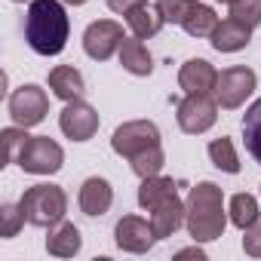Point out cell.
Masks as SVG:
<instances>
[{"label":"cell","instance_id":"obj_3","mask_svg":"<svg viewBox=\"0 0 261 261\" xmlns=\"http://www.w3.org/2000/svg\"><path fill=\"white\" fill-rule=\"evenodd\" d=\"M28 224L34 227H56L59 221H65V212H68V194L65 188L59 185H49V181H40V185H31L22 200H19Z\"/></svg>","mask_w":261,"mask_h":261},{"label":"cell","instance_id":"obj_17","mask_svg":"<svg viewBox=\"0 0 261 261\" xmlns=\"http://www.w3.org/2000/svg\"><path fill=\"white\" fill-rule=\"evenodd\" d=\"M83 240H80V230L77 224L71 221H59L56 227H49V237H46V252L53 258H74L80 252Z\"/></svg>","mask_w":261,"mask_h":261},{"label":"cell","instance_id":"obj_14","mask_svg":"<svg viewBox=\"0 0 261 261\" xmlns=\"http://www.w3.org/2000/svg\"><path fill=\"white\" fill-rule=\"evenodd\" d=\"M215 80H218V71L206 59H188L178 71V86L185 89V95L188 92H212Z\"/></svg>","mask_w":261,"mask_h":261},{"label":"cell","instance_id":"obj_35","mask_svg":"<svg viewBox=\"0 0 261 261\" xmlns=\"http://www.w3.org/2000/svg\"><path fill=\"white\" fill-rule=\"evenodd\" d=\"M13 4H31V0H13Z\"/></svg>","mask_w":261,"mask_h":261},{"label":"cell","instance_id":"obj_33","mask_svg":"<svg viewBox=\"0 0 261 261\" xmlns=\"http://www.w3.org/2000/svg\"><path fill=\"white\" fill-rule=\"evenodd\" d=\"M65 4H71V7H83L86 0H65Z\"/></svg>","mask_w":261,"mask_h":261},{"label":"cell","instance_id":"obj_20","mask_svg":"<svg viewBox=\"0 0 261 261\" xmlns=\"http://www.w3.org/2000/svg\"><path fill=\"white\" fill-rule=\"evenodd\" d=\"M178 194V185L172 181V178H166V175H151V178H142V188H139V206L145 209V212H151V209H157L163 200H169V197H175Z\"/></svg>","mask_w":261,"mask_h":261},{"label":"cell","instance_id":"obj_34","mask_svg":"<svg viewBox=\"0 0 261 261\" xmlns=\"http://www.w3.org/2000/svg\"><path fill=\"white\" fill-rule=\"evenodd\" d=\"M218 4H227V7H230V4H237V0H218Z\"/></svg>","mask_w":261,"mask_h":261},{"label":"cell","instance_id":"obj_11","mask_svg":"<svg viewBox=\"0 0 261 261\" xmlns=\"http://www.w3.org/2000/svg\"><path fill=\"white\" fill-rule=\"evenodd\" d=\"M126 34L114 19H98L83 31V53L95 62H108L114 53H120Z\"/></svg>","mask_w":261,"mask_h":261},{"label":"cell","instance_id":"obj_2","mask_svg":"<svg viewBox=\"0 0 261 261\" xmlns=\"http://www.w3.org/2000/svg\"><path fill=\"white\" fill-rule=\"evenodd\" d=\"M230 215L224 209V194L215 181H200L188 191L185 200V227L194 243H212L224 237Z\"/></svg>","mask_w":261,"mask_h":261},{"label":"cell","instance_id":"obj_13","mask_svg":"<svg viewBox=\"0 0 261 261\" xmlns=\"http://www.w3.org/2000/svg\"><path fill=\"white\" fill-rule=\"evenodd\" d=\"M249 40H252V28H249L246 22L233 19V16L221 19V22L215 25L212 37H209V43H212L215 53H240V49L249 46Z\"/></svg>","mask_w":261,"mask_h":261},{"label":"cell","instance_id":"obj_4","mask_svg":"<svg viewBox=\"0 0 261 261\" xmlns=\"http://www.w3.org/2000/svg\"><path fill=\"white\" fill-rule=\"evenodd\" d=\"M157 145H160V129L151 120H129V123L117 126L111 136V151L117 157H126V160H133Z\"/></svg>","mask_w":261,"mask_h":261},{"label":"cell","instance_id":"obj_1","mask_svg":"<svg viewBox=\"0 0 261 261\" xmlns=\"http://www.w3.org/2000/svg\"><path fill=\"white\" fill-rule=\"evenodd\" d=\"M71 19L65 0H31L25 13V40L37 56H59L68 46Z\"/></svg>","mask_w":261,"mask_h":261},{"label":"cell","instance_id":"obj_21","mask_svg":"<svg viewBox=\"0 0 261 261\" xmlns=\"http://www.w3.org/2000/svg\"><path fill=\"white\" fill-rule=\"evenodd\" d=\"M215 25H218L215 10H212L209 4H200V0L191 7V13H188V16H185V22H181L185 34H191V37H212Z\"/></svg>","mask_w":261,"mask_h":261},{"label":"cell","instance_id":"obj_8","mask_svg":"<svg viewBox=\"0 0 261 261\" xmlns=\"http://www.w3.org/2000/svg\"><path fill=\"white\" fill-rule=\"evenodd\" d=\"M19 166L28 175H56L65 166V151L49 136H31V142L19 157Z\"/></svg>","mask_w":261,"mask_h":261},{"label":"cell","instance_id":"obj_28","mask_svg":"<svg viewBox=\"0 0 261 261\" xmlns=\"http://www.w3.org/2000/svg\"><path fill=\"white\" fill-rule=\"evenodd\" d=\"M25 221H28V218H25L22 206H13V203H7L4 209H0V237H4V240L16 237V233L22 230V224H25Z\"/></svg>","mask_w":261,"mask_h":261},{"label":"cell","instance_id":"obj_19","mask_svg":"<svg viewBox=\"0 0 261 261\" xmlns=\"http://www.w3.org/2000/svg\"><path fill=\"white\" fill-rule=\"evenodd\" d=\"M126 25H129V31H133V37L151 40V37L160 34V28H163L166 22H163V16L157 13V7L142 4V7H136L133 13H126Z\"/></svg>","mask_w":261,"mask_h":261},{"label":"cell","instance_id":"obj_22","mask_svg":"<svg viewBox=\"0 0 261 261\" xmlns=\"http://www.w3.org/2000/svg\"><path fill=\"white\" fill-rule=\"evenodd\" d=\"M227 215H230V224L246 230L252 227L255 221H261V206L252 194H233L230 197V206H227Z\"/></svg>","mask_w":261,"mask_h":261},{"label":"cell","instance_id":"obj_25","mask_svg":"<svg viewBox=\"0 0 261 261\" xmlns=\"http://www.w3.org/2000/svg\"><path fill=\"white\" fill-rule=\"evenodd\" d=\"M129 166H133V172H136L139 178H151V175H160V172H163L166 154H163V148L157 145V148H148L145 154L133 157V160H129Z\"/></svg>","mask_w":261,"mask_h":261},{"label":"cell","instance_id":"obj_10","mask_svg":"<svg viewBox=\"0 0 261 261\" xmlns=\"http://www.w3.org/2000/svg\"><path fill=\"white\" fill-rule=\"evenodd\" d=\"M114 243L117 249L129 252V255H145L154 249L157 243V233H154V224L151 218H142V215H123L114 227Z\"/></svg>","mask_w":261,"mask_h":261},{"label":"cell","instance_id":"obj_7","mask_svg":"<svg viewBox=\"0 0 261 261\" xmlns=\"http://www.w3.org/2000/svg\"><path fill=\"white\" fill-rule=\"evenodd\" d=\"M255 86H258L255 71H252V68H246V65H233V68H224V71L218 74L212 95H215L218 108L233 111V108H240V105L255 92Z\"/></svg>","mask_w":261,"mask_h":261},{"label":"cell","instance_id":"obj_9","mask_svg":"<svg viewBox=\"0 0 261 261\" xmlns=\"http://www.w3.org/2000/svg\"><path fill=\"white\" fill-rule=\"evenodd\" d=\"M101 126V117L98 111L83 101V98H74V101H65L62 114H59V129L65 133V139L71 142H89Z\"/></svg>","mask_w":261,"mask_h":261},{"label":"cell","instance_id":"obj_29","mask_svg":"<svg viewBox=\"0 0 261 261\" xmlns=\"http://www.w3.org/2000/svg\"><path fill=\"white\" fill-rule=\"evenodd\" d=\"M230 16L246 22L249 28H258L261 25V0H237V4H230Z\"/></svg>","mask_w":261,"mask_h":261},{"label":"cell","instance_id":"obj_27","mask_svg":"<svg viewBox=\"0 0 261 261\" xmlns=\"http://www.w3.org/2000/svg\"><path fill=\"white\" fill-rule=\"evenodd\" d=\"M194 4L197 0H157V13L163 16L166 25H181Z\"/></svg>","mask_w":261,"mask_h":261},{"label":"cell","instance_id":"obj_16","mask_svg":"<svg viewBox=\"0 0 261 261\" xmlns=\"http://www.w3.org/2000/svg\"><path fill=\"white\" fill-rule=\"evenodd\" d=\"M151 224H154L157 240L172 237V233L185 224V203L178 200V194H175V197H169V200H163L157 209H151Z\"/></svg>","mask_w":261,"mask_h":261},{"label":"cell","instance_id":"obj_15","mask_svg":"<svg viewBox=\"0 0 261 261\" xmlns=\"http://www.w3.org/2000/svg\"><path fill=\"white\" fill-rule=\"evenodd\" d=\"M117 56H120V65L126 74H133V77H151L154 74V56L148 53V46L139 37H126Z\"/></svg>","mask_w":261,"mask_h":261},{"label":"cell","instance_id":"obj_26","mask_svg":"<svg viewBox=\"0 0 261 261\" xmlns=\"http://www.w3.org/2000/svg\"><path fill=\"white\" fill-rule=\"evenodd\" d=\"M0 139H4V160L7 163H19L25 145L31 142V136H28L25 126H7L4 133H0Z\"/></svg>","mask_w":261,"mask_h":261},{"label":"cell","instance_id":"obj_32","mask_svg":"<svg viewBox=\"0 0 261 261\" xmlns=\"http://www.w3.org/2000/svg\"><path fill=\"white\" fill-rule=\"evenodd\" d=\"M178 258H197V261H206V252L200 246H188V249H178Z\"/></svg>","mask_w":261,"mask_h":261},{"label":"cell","instance_id":"obj_18","mask_svg":"<svg viewBox=\"0 0 261 261\" xmlns=\"http://www.w3.org/2000/svg\"><path fill=\"white\" fill-rule=\"evenodd\" d=\"M49 89L62 101H74L83 95V74L74 65H56L49 71Z\"/></svg>","mask_w":261,"mask_h":261},{"label":"cell","instance_id":"obj_6","mask_svg":"<svg viewBox=\"0 0 261 261\" xmlns=\"http://www.w3.org/2000/svg\"><path fill=\"white\" fill-rule=\"evenodd\" d=\"M7 111H10V117H13L16 126H25V129L40 126L46 120V114H49V95H46L43 86L25 83V86L13 89V95L7 101Z\"/></svg>","mask_w":261,"mask_h":261},{"label":"cell","instance_id":"obj_5","mask_svg":"<svg viewBox=\"0 0 261 261\" xmlns=\"http://www.w3.org/2000/svg\"><path fill=\"white\" fill-rule=\"evenodd\" d=\"M175 120H178V129L188 133V136L209 133V129L215 126V120H218V101H215V95H209V92H188L178 101Z\"/></svg>","mask_w":261,"mask_h":261},{"label":"cell","instance_id":"obj_23","mask_svg":"<svg viewBox=\"0 0 261 261\" xmlns=\"http://www.w3.org/2000/svg\"><path fill=\"white\" fill-rule=\"evenodd\" d=\"M243 142H246V151L252 154V160L261 166V98L252 101L243 117Z\"/></svg>","mask_w":261,"mask_h":261},{"label":"cell","instance_id":"obj_24","mask_svg":"<svg viewBox=\"0 0 261 261\" xmlns=\"http://www.w3.org/2000/svg\"><path fill=\"white\" fill-rule=\"evenodd\" d=\"M209 160H212L215 169H221L227 175H237L240 172V157H237V148H233V142L227 136L209 142Z\"/></svg>","mask_w":261,"mask_h":261},{"label":"cell","instance_id":"obj_30","mask_svg":"<svg viewBox=\"0 0 261 261\" xmlns=\"http://www.w3.org/2000/svg\"><path fill=\"white\" fill-rule=\"evenodd\" d=\"M243 252L249 258H261V221H255L252 227L243 230Z\"/></svg>","mask_w":261,"mask_h":261},{"label":"cell","instance_id":"obj_31","mask_svg":"<svg viewBox=\"0 0 261 261\" xmlns=\"http://www.w3.org/2000/svg\"><path fill=\"white\" fill-rule=\"evenodd\" d=\"M142 4H148V0H108V10L117 13V16H126V13H133Z\"/></svg>","mask_w":261,"mask_h":261},{"label":"cell","instance_id":"obj_12","mask_svg":"<svg viewBox=\"0 0 261 261\" xmlns=\"http://www.w3.org/2000/svg\"><path fill=\"white\" fill-rule=\"evenodd\" d=\"M77 206H80V212L89 215V218L105 215V212L114 206V188H111V181H108V178H98V175L86 178V181L80 185Z\"/></svg>","mask_w":261,"mask_h":261}]
</instances>
